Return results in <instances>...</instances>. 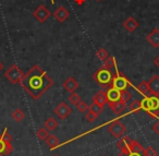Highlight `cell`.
Masks as SVG:
<instances>
[{"instance_id":"b9f144b4","label":"cell","mask_w":159,"mask_h":156,"mask_svg":"<svg viewBox=\"0 0 159 156\" xmlns=\"http://www.w3.org/2000/svg\"><path fill=\"white\" fill-rule=\"evenodd\" d=\"M53 156H59V155H53Z\"/></svg>"},{"instance_id":"83f0119b","label":"cell","mask_w":159,"mask_h":156,"mask_svg":"<svg viewBox=\"0 0 159 156\" xmlns=\"http://www.w3.org/2000/svg\"><path fill=\"white\" fill-rule=\"evenodd\" d=\"M104 67L108 69H112L116 67V58L115 57H108L106 60H104Z\"/></svg>"},{"instance_id":"60d3db41","label":"cell","mask_w":159,"mask_h":156,"mask_svg":"<svg viewBox=\"0 0 159 156\" xmlns=\"http://www.w3.org/2000/svg\"><path fill=\"white\" fill-rule=\"evenodd\" d=\"M97 1H102V0H97Z\"/></svg>"},{"instance_id":"7402d4cb","label":"cell","mask_w":159,"mask_h":156,"mask_svg":"<svg viewBox=\"0 0 159 156\" xmlns=\"http://www.w3.org/2000/svg\"><path fill=\"white\" fill-rule=\"evenodd\" d=\"M24 117H25L24 111H23L22 109H20V108H16V109L12 112V118H13L16 122H21V121L24 119Z\"/></svg>"},{"instance_id":"30bf717a","label":"cell","mask_w":159,"mask_h":156,"mask_svg":"<svg viewBox=\"0 0 159 156\" xmlns=\"http://www.w3.org/2000/svg\"><path fill=\"white\" fill-rule=\"evenodd\" d=\"M106 97H107V103L108 104L120 101V91L111 86V87L107 88Z\"/></svg>"},{"instance_id":"ffe728a7","label":"cell","mask_w":159,"mask_h":156,"mask_svg":"<svg viewBox=\"0 0 159 156\" xmlns=\"http://www.w3.org/2000/svg\"><path fill=\"white\" fill-rule=\"evenodd\" d=\"M46 143L50 149H53L59 145V139H58L56 135H53V134H49V136L46 140Z\"/></svg>"},{"instance_id":"f35d334b","label":"cell","mask_w":159,"mask_h":156,"mask_svg":"<svg viewBox=\"0 0 159 156\" xmlns=\"http://www.w3.org/2000/svg\"><path fill=\"white\" fill-rule=\"evenodd\" d=\"M2 69H3V64H1V61H0V71L2 70Z\"/></svg>"},{"instance_id":"7a4b0ae2","label":"cell","mask_w":159,"mask_h":156,"mask_svg":"<svg viewBox=\"0 0 159 156\" xmlns=\"http://www.w3.org/2000/svg\"><path fill=\"white\" fill-rule=\"evenodd\" d=\"M142 109L148 112V115L152 118H157L159 116V95L157 94H146L141 101Z\"/></svg>"},{"instance_id":"4316f807","label":"cell","mask_w":159,"mask_h":156,"mask_svg":"<svg viewBox=\"0 0 159 156\" xmlns=\"http://www.w3.org/2000/svg\"><path fill=\"white\" fill-rule=\"evenodd\" d=\"M0 136H1V139H2L3 141H5L7 144H11V141H12V136L11 134L8 132V129L7 128H5V130L2 131V133L0 134Z\"/></svg>"},{"instance_id":"277c9868","label":"cell","mask_w":159,"mask_h":156,"mask_svg":"<svg viewBox=\"0 0 159 156\" xmlns=\"http://www.w3.org/2000/svg\"><path fill=\"white\" fill-rule=\"evenodd\" d=\"M23 75H24V73L22 72V70H21L16 64H12V66L5 72L6 79H7L8 81L12 84L20 83L21 80H22V78H23Z\"/></svg>"},{"instance_id":"8fae6325","label":"cell","mask_w":159,"mask_h":156,"mask_svg":"<svg viewBox=\"0 0 159 156\" xmlns=\"http://www.w3.org/2000/svg\"><path fill=\"white\" fill-rule=\"evenodd\" d=\"M79 85H80L79 82H77L76 80H75L74 78H72V77L68 78V79L63 82L64 90H66V92H69V93H74L75 91L79 88Z\"/></svg>"},{"instance_id":"3957f363","label":"cell","mask_w":159,"mask_h":156,"mask_svg":"<svg viewBox=\"0 0 159 156\" xmlns=\"http://www.w3.org/2000/svg\"><path fill=\"white\" fill-rule=\"evenodd\" d=\"M112 78H113L112 72L110 71V69L106 68V67H102V68H99L93 74L94 81H95L97 84H99L104 90H107V88L111 87Z\"/></svg>"},{"instance_id":"74e56055","label":"cell","mask_w":159,"mask_h":156,"mask_svg":"<svg viewBox=\"0 0 159 156\" xmlns=\"http://www.w3.org/2000/svg\"><path fill=\"white\" fill-rule=\"evenodd\" d=\"M154 64H155V66H156L157 68L159 69V56H158V57L156 58V59L154 60Z\"/></svg>"},{"instance_id":"d6986e66","label":"cell","mask_w":159,"mask_h":156,"mask_svg":"<svg viewBox=\"0 0 159 156\" xmlns=\"http://www.w3.org/2000/svg\"><path fill=\"white\" fill-rule=\"evenodd\" d=\"M44 127L46 128V129H48L49 131H53V130L58 128L57 119H55L53 117H49V118L44 122Z\"/></svg>"},{"instance_id":"4fadbf2b","label":"cell","mask_w":159,"mask_h":156,"mask_svg":"<svg viewBox=\"0 0 159 156\" xmlns=\"http://www.w3.org/2000/svg\"><path fill=\"white\" fill-rule=\"evenodd\" d=\"M132 142H133V140L130 136H124V138H122L121 140H119L117 142V147L121 152H126L130 149Z\"/></svg>"},{"instance_id":"603a6c76","label":"cell","mask_w":159,"mask_h":156,"mask_svg":"<svg viewBox=\"0 0 159 156\" xmlns=\"http://www.w3.org/2000/svg\"><path fill=\"white\" fill-rule=\"evenodd\" d=\"M137 90L139 93H142L143 95H146L149 93V84L147 81H142L141 83L137 85Z\"/></svg>"},{"instance_id":"2e32d148","label":"cell","mask_w":159,"mask_h":156,"mask_svg":"<svg viewBox=\"0 0 159 156\" xmlns=\"http://www.w3.org/2000/svg\"><path fill=\"white\" fill-rule=\"evenodd\" d=\"M123 26L126 31L132 33V32H134L135 30L139 27V22H137L134 18H132V17H129V18H126V20L123 22Z\"/></svg>"},{"instance_id":"44dd1931","label":"cell","mask_w":159,"mask_h":156,"mask_svg":"<svg viewBox=\"0 0 159 156\" xmlns=\"http://www.w3.org/2000/svg\"><path fill=\"white\" fill-rule=\"evenodd\" d=\"M36 135H37V138L39 139L40 141H46L47 138L49 136V130L46 129V128H39V129L37 130V132H36Z\"/></svg>"},{"instance_id":"d590c367","label":"cell","mask_w":159,"mask_h":156,"mask_svg":"<svg viewBox=\"0 0 159 156\" xmlns=\"http://www.w3.org/2000/svg\"><path fill=\"white\" fill-rule=\"evenodd\" d=\"M152 130L155 131V133L158 134V135H159V119L157 120V122L155 123L154 125H152Z\"/></svg>"},{"instance_id":"e0dca14e","label":"cell","mask_w":159,"mask_h":156,"mask_svg":"<svg viewBox=\"0 0 159 156\" xmlns=\"http://www.w3.org/2000/svg\"><path fill=\"white\" fill-rule=\"evenodd\" d=\"M109 107H110V109L112 110L115 114L119 115V114H121L124 109H125L126 103H124L123 101H121V99H120V101L115 102V103H110V104H109Z\"/></svg>"},{"instance_id":"5bb4252c","label":"cell","mask_w":159,"mask_h":156,"mask_svg":"<svg viewBox=\"0 0 159 156\" xmlns=\"http://www.w3.org/2000/svg\"><path fill=\"white\" fill-rule=\"evenodd\" d=\"M148 84H149V93L159 95V75L158 74L152 75L149 79Z\"/></svg>"},{"instance_id":"cb8c5ba5","label":"cell","mask_w":159,"mask_h":156,"mask_svg":"<svg viewBox=\"0 0 159 156\" xmlns=\"http://www.w3.org/2000/svg\"><path fill=\"white\" fill-rule=\"evenodd\" d=\"M129 108H130L131 111H134V112L139 111V110L142 109V104H141V101H139V99H134V101H132V103L130 104V106H129Z\"/></svg>"},{"instance_id":"ab89813d","label":"cell","mask_w":159,"mask_h":156,"mask_svg":"<svg viewBox=\"0 0 159 156\" xmlns=\"http://www.w3.org/2000/svg\"><path fill=\"white\" fill-rule=\"evenodd\" d=\"M50 2L52 3V5H55V0H50Z\"/></svg>"},{"instance_id":"e575fe53","label":"cell","mask_w":159,"mask_h":156,"mask_svg":"<svg viewBox=\"0 0 159 156\" xmlns=\"http://www.w3.org/2000/svg\"><path fill=\"white\" fill-rule=\"evenodd\" d=\"M143 153L145 156H157V152L152 146H148L143 149Z\"/></svg>"},{"instance_id":"1f68e13d","label":"cell","mask_w":159,"mask_h":156,"mask_svg":"<svg viewBox=\"0 0 159 156\" xmlns=\"http://www.w3.org/2000/svg\"><path fill=\"white\" fill-rule=\"evenodd\" d=\"M76 108H77V110H79V111H81V112H86L87 110H89V106L87 105V103H85L84 101H81L76 105Z\"/></svg>"},{"instance_id":"4dcf8cb0","label":"cell","mask_w":159,"mask_h":156,"mask_svg":"<svg viewBox=\"0 0 159 156\" xmlns=\"http://www.w3.org/2000/svg\"><path fill=\"white\" fill-rule=\"evenodd\" d=\"M118 156H145L143 152H132V151H126L121 152Z\"/></svg>"},{"instance_id":"9c48e42d","label":"cell","mask_w":159,"mask_h":156,"mask_svg":"<svg viewBox=\"0 0 159 156\" xmlns=\"http://www.w3.org/2000/svg\"><path fill=\"white\" fill-rule=\"evenodd\" d=\"M146 40L147 43L152 46L154 48H158L159 47V30L155 27L147 36H146Z\"/></svg>"},{"instance_id":"9a60e30c","label":"cell","mask_w":159,"mask_h":156,"mask_svg":"<svg viewBox=\"0 0 159 156\" xmlns=\"http://www.w3.org/2000/svg\"><path fill=\"white\" fill-rule=\"evenodd\" d=\"M93 103L96 105H100L104 107L107 104V97H106V92L104 90L97 92L95 95L93 96Z\"/></svg>"},{"instance_id":"8992f818","label":"cell","mask_w":159,"mask_h":156,"mask_svg":"<svg viewBox=\"0 0 159 156\" xmlns=\"http://www.w3.org/2000/svg\"><path fill=\"white\" fill-rule=\"evenodd\" d=\"M108 131L115 139H120L126 131V127L119 120H115L108 125Z\"/></svg>"},{"instance_id":"f1b7e54d","label":"cell","mask_w":159,"mask_h":156,"mask_svg":"<svg viewBox=\"0 0 159 156\" xmlns=\"http://www.w3.org/2000/svg\"><path fill=\"white\" fill-rule=\"evenodd\" d=\"M96 56H97V58H99L100 60H106L107 58L109 57V54L105 48H99L97 50V53H96Z\"/></svg>"},{"instance_id":"ba28073f","label":"cell","mask_w":159,"mask_h":156,"mask_svg":"<svg viewBox=\"0 0 159 156\" xmlns=\"http://www.w3.org/2000/svg\"><path fill=\"white\" fill-rule=\"evenodd\" d=\"M53 112H55L56 116H57L59 119H61V120H66V119L68 118L71 114H72V109H71V108L69 107L64 102H62V103H60L59 105L55 108Z\"/></svg>"},{"instance_id":"5b68a950","label":"cell","mask_w":159,"mask_h":156,"mask_svg":"<svg viewBox=\"0 0 159 156\" xmlns=\"http://www.w3.org/2000/svg\"><path fill=\"white\" fill-rule=\"evenodd\" d=\"M131 85L130 81L128 80V78L125 75L122 74L120 71H117L115 75L112 78V83H111V86L119 91H122V90H126L129 86Z\"/></svg>"},{"instance_id":"d4e9b609","label":"cell","mask_w":159,"mask_h":156,"mask_svg":"<svg viewBox=\"0 0 159 156\" xmlns=\"http://www.w3.org/2000/svg\"><path fill=\"white\" fill-rule=\"evenodd\" d=\"M81 101H82V98H81V96H80L79 94H76L75 92L74 93H70V96H69V102H70L72 105L76 106Z\"/></svg>"},{"instance_id":"8d00e7d4","label":"cell","mask_w":159,"mask_h":156,"mask_svg":"<svg viewBox=\"0 0 159 156\" xmlns=\"http://www.w3.org/2000/svg\"><path fill=\"white\" fill-rule=\"evenodd\" d=\"M74 2L76 3V5H79V6H82L83 3L85 2V0H74Z\"/></svg>"},{"instance_id":"484cf974","label":"cell","mask_w":159,"mask_h":156,"mask_svg":"<svg viewBox=\"0 0 159 156\" xmlns=\"http://www.w3.org/2000/svg\"><path fill=\"white\" fill-rule=\"evenodd\" d=\"M131 98H132V95H131V93L129 92L128 90L120 91V99H121V101H123L124 103H126V102H129Z\"/></svg>"},{"instance_id":"836d02e7","label":"cell","mask_w":159,"mask_h":156,"mask_svg":"<svg viewBox=\"0 0 159 156\" xmlns=\"http://www.w3.org/2000/svg\"><path fill=\"white\" fill-rule=\"evenodd\" d=\"M85 117H86V119L89 121H94V120H96V119H97V117H98V115L97 114H95V112L94 111H92L91 109H89L86 111V114H85Z\"/></svg>"},{"instance_id":"6da1fadb","label":"cell","mask_w":159,"mask_h":156,"mask_svg":"<svg viewBox=\"0 0 159 156\" xmlns=\"http://www.w3.org/2000/svg\"><path fill=\"white\" fill-rule=\"evenodd\" d=\"M20 84L34 101H37L53 85V81L39 66L35 64L23 75Z\"/></svg>"},{"instance_id":"d6a6232c","label":"cell","mask_w":159,"mask_h":156,"mask_svg":"<svg viewBox=\"0 0 159 156\" xmlns=\"http://www.w3.org/2000/svg\"><path fill=\"white\" fill-rule=\"evenodd\" d=\"M89 109H91L92 111H94L95 114H97L98 116H99V114H102V111L104 110V107H102V106H100V105H96V104L93 103L91 106H89Z\"/></svg>"},{"instance_id":"7c38bea8","label":"cell","mask_w":159,"mask_h":156,"mask_svg":"<svg viewBox=\"0 0 159 156\" xmlns=\"http://www.w3.org/2000/svg\"><path fill=\"white\" fill-rule=\"evenodd\" d=\"M55 18L57 19V21H59L60 23H63L64 21H66V19L70 17V12L66 9L64 7H59L53 13Z\"/></svg>"},{"instance_id":"f546056e","label":"cell","mask_w":159,"mask_h":156,"mask_svg":"<svg viewBox=\"0 0 159 156\" xmlns=\"http://www.w3.org/2000/svg\"><path fill=\"white\" fill-rule=\"evenodd\" d=\"M143 149H144V147L142 146V144H139L137 141L133 140V142H132V144H131V147H130V149H129V151H132V152H143Z\"/></svg>"},{"instance_id":"ac0fdd59","label":"cell","mask_w":159,"mask_h":156,"mask_svg":"<svg viewBox=\"0 0 159 156\" xmlns=\"http://www.w3.org/2000/svg\"><path fill=\"white\" fill-rule=\"evenodd\" d=\"M13 151V147H12V144H7L5 141L1 139L0 136V156L3 155H10Z\"/></svg>"},{"instance_id":"52a82bcc","label":"cell","mask_w":159,"mask_h":156,"mask_svg":"<svg viewBox=\"0 0 159 156\" xmlns=\"http://www.w3.org/2000/svg\"><path fill=\"white\" fill-rule=\"evenodd\" d=\"M51 16L50 11L45 7L44 5H40L38 6L37 8L35 9V11L33 12V17L40 23H44L46 22L47 20L49 19V17Z\"/></svg>"}]
</instances>
